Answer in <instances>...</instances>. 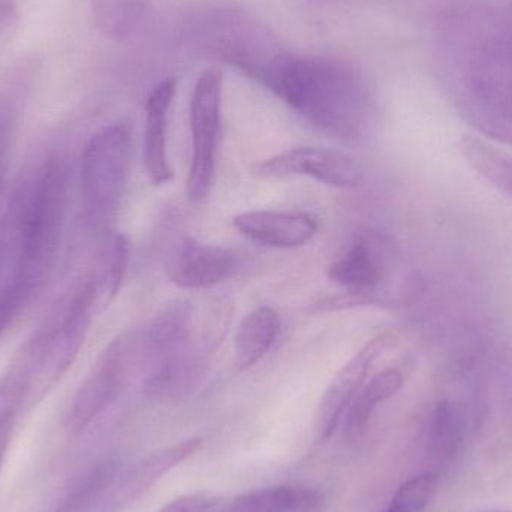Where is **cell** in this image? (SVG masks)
Returning a JSON list of instances; mask_svg holds the SVG:
<instances>
[{
    "mask_svg": "<svg viewBox=\"0 0 512 512\" xmlns=\"http://www.w3.org/2000/svg\"><path fill=\"white\" fill-rule=\"evenodd\" d=\"M258 78L292 110L327 134L357 138L367 117V95L349 66L319 57L277 56Z\"/></svg>",
    "mask_w": 512,
    "mask_h": 512,
    "instance_id": "obj_1",
    "label": "cell"
},
{
    "mask_svg": "<svg viewBox=\"0 0 512 512\" xmlns=\"http://www.w3.org/2000/svg\"><path fill=\"white\" fill-rule=\"evenodd\" d=\"M24 183L26 203L20 261L9 283H18L36 295L59 251L68 200V171L60 159H50L35 179Z\"/></svg>",
    "mask_w": 512,
    "mask_h": 512,
    "instance_id": "obj_2",
    "label": "cell"
},
{
    "mask_svg": "<svg viewBox=\"0 0 512 512\" xmlns=\"http://www.w3.org/2000/svg\"><path fill=\"white\" fill-rule=\"evenodd\" d=\"M96 294V280L81 282L62 312L30 340L36 364L30 406L44 399L77 358L92 322Z\"/></svg>",
    "mask_w": 512,
    "mask_h": 512,
    "instance_id": "obj_3",
    "label": "cell"
},
{
    "mask_svg": "<svg viewBox=\"0 0 512 512\" xmlns=\"http://www.w3.org/2000/svg\"><path fill=\"white\" fill-rule=\"evenodd\" d=\"M131 132L122 123L96 132L83 153L84 197L95 219H108L122 203L131 165Z\"/></svg>",
    "mask_w": 512,
    "mask_h": 512,
    "instance_id": "obj_4",
    "label": "cell"
},
{
    "mask_svg": "<svg viewBox=\"0 0 512 512\" xmlns=\"http://www.w3.org/2000/svg\"><path fill=\"white\" fill-rule=\"evenodd\" d=\"M221 107V77L216 72H204L191 99L192 155L186 188L192 203L206 200L212 189L221 137Z\"/></svg>",
    "mask_w": 512,
    "mask_h": 512,
    "instance_id": "obj_5",
    "label": "cell"
},
{
    "mask_svg": "<svg viewBox=\"0 0 512 512\" xmlns=\"http://www.w3.org/2000/svg\"><path fill=\"white\" fill-rule=\"evenodd\" d=\"M131 363V343L117 337L99 355L95 366L81 384L68 415V429L81 432L107 411L125 385Z\"/></svg>",
    "mask_w": 512,
    "mask_h": 512,
    "instance_id": "obj_6",
    "label": "cell"
},
{
    "mask_svg": "<svg viewBox=\"0 0 512 512\" xmlns=\"http://www.w3.org/2000/svg\"><path fill=\"white\" fill-rule=\"evenodd\" d=\"M254 173L261 179L309 177L339 189L358 188L363 182V173L355 159L340 150L327 147L286 150L255 164Z\"/></svg>",
    "mask_w": 512,
    "mask_h": 512,
    "instance_id": "obj_7",
    "label": "cell"
},
{
    "mask_svg": "<svg viewBox=\"0 0 512 512\" xmlns=\"http://www.w3.org/2000/svg\"><path fill=\"white\" fill-rule=\"evenodd\" d=\"M237 267V256L228 249L185 240L168 258L167 274L179 288L206 289L231 279Z\"/></svg>",
    "mask_w": 512,
    "mask_h": 512,
    "instance_id": "obj_8",
    "label": "cell"
},
{
    "mask_svg": "<svg viewBox=\"0 0 512 512\" xmlns=\"http://www.w3.org/2000/svg\"><path fill=\"white\" fill-rule=\"evenodd\" d=\"M203 447V439L191 438L177 442L150 454L129 469L116 486L111 484V493L104 502L102 512H117L152 489L162 477L182 462L191 459Z\"/></svg>",
    "mask_w": 512,
    "mask_h": 512,
    "instance_id": "obj_9",
    "label": "cell"
},
{
    "mask_svg": "<svg viewBox=\"0 0 512 512\" xmlns=\"http://www.w3.org/2000/svg\"><path fill=\"white\" fill-rule=\"evenodd\" d=\"M234 228L251 242L273 249H297L312 242L318 222L306 213L254 210L233 221Z\"/></svg>",
    "mask_w": 512,
    "mask_h": 512,
    "instance_id": "obj_10",
    "label": "cell"
},
{
    "mask_svg": "<svg viewBox=\"0 0 512 512\" xmlns=\"http://www.w3.org/2000/svg\"><path fill=\"white\" fill-rule=\"evenodd\" d=\"M378 352V343L364 346L334 376L322 396L316 412L315 427L321 441H327L336 433L340 420L345 417L352 400L366 382L373 358Z\"/></svg>",
    "mask_w": 512,
    "mask_h": 512,
    "instance_id": "obj_11",
    "label": "cell"
},
{
    "mask_svg": "<svg viewBox=\"0 0 512 512\" xmlns=\"http://www.w3.org/2000/svg\"><path fill=\"white\" fill-rule=\"evenodd\" d=\"M176 81L159 83L146 102V132H144V165L155 186L167 185L174 177L168 158V114L173 104Z\"/></svg>",
    "mask_w": 512,
    "mask_h": 512,
    "instance_id": "obj_12",
    "label": "cell"
},
{
    "mask_svg": "<svg viewBox=\"0 0 512 512\" xmlns=\"http://www.w3.org/2000/svg\"><path fill=\"white\" fill-rule=\"evenodd\" d=\"M39 74L35 57H21L0 74V186L5 179L18 117Z\"/></svg>",
    "mask_w": 512,
    "mask_h": 512,
    "instance_id": "obj_13",
    "label": "cell"
},
{
    "mask_svg": "<svg viewBox=\"0 0 512 512\" xmlns=\"http://www.w3.org/2000/svg\"><path fill=\"white\" fill-rule=\"evenodd\" d=\"M328 277L351 294L367 297L385 277V258L375 240L361 239L328 268Z\"/></svg>",
    "mask_w": 512,
    "mask_h": 512,
    "instance_id": "obj_14",
    "label": "cell"
},
{
    "mask_svg": "<svg viewBox=\"0 0 512 512\" xmlns=\"http://www.w3.org/2000/svg\"><path fill=\"white\" fill-rule=\"evenodd\" d=\"M466 435L462 406L453 400H439L427 418L424 447L430 465L445 468L459 454Z\"/></svg>",
    "mask_w": 512,
    "mask_h": 512,
    "instance_id": "obj_15",
    "label": "cell"
},
{
    "mask_svg": "<svg viewBox=\"0 0 512 512\" xmlns=\"http://www.w3.org/2000/svg\"><path fill=\"white\" fill-rule=\"evenodd\" d=\"M280 325L279 313L270 306L258 307L243 319L234 342L237 372L252 369L271 351L279 337Z\"/></svg>",
    "mask_w": 512,
    "mask_h": 512,
    "instance_id": "obj_16",
    "label": "cell"
},
{
    "mask_svg": "<svg viewBox=\"0 0 512 512\" xmlns=\"http://www.w3.org/2000/svg\"><path fill=\"white\" fill-rule=\"evenodd\" d=\"M405 376L399 369L382 370L361 387L345 414L343 436L346 441L355 442L361 438L373 414L382 403L390 400L403 387Z\"/></svg>",
    "mask_w": 512,
    "mask_h": 512,
    "instance_id": "obj_17",
    "label": "cell"
},
{
    "mask_svg": "<svg viewBox=\"0 0 512 512\" xmlns=\"http://www.w3.org/2000/svg\"><path fill=\"white\" fill-rule=\"evenodd\" d=\"M325 496L306 487L280 486L230 499L227 512H322Z\"/></svg>",
    "mask_w": 512,
    "mask_h": 512,
    "instance_id": "obj_18",
    "label": "cell"
},
{
    "mask_svg": "<svg viewBox=\"0 0 512 512\" xmlns=\"http://www.w3.org/2000/svg\"><path fill=\"white\" fill-rule=\"evenodd\" d=\"M26 183L12 195L0 219V291L14 279L21 254Z\"/></svg>",
    "mask_w": 512,
    "mask_h": 512,
    "instance_id": "obj_19",
    "label": "cell"
},
{
    "mask_svg": "<svg viewBox=\"0 0 512 512\" xmlns=\"http://www.w3.org/2000/svg\"><path fill=\"white\" fill-rule=\"evenodd\" d=\"M462 152L475 173L512 197V153L474 137L463 140Z\"/></svg>",
    "mask_w": 512,
    "mask_h": 512,
    "instance_id": "obj_20",
    "label": "cell"
},
{
    "mask_svg": "<svg viewBox=\"0 0 512 512\" xmlns=\"http://www.w3.org/2000/svg\"><path fill=\"white\" fill-rule=\"evenodd\" d=\"M116 478V465L102 463L80 478L54 512H90L111 489Z\"/></svg>",
    "mask_w": 512,
    "mask_h": 512,
    "instance_id": "obj_21",
    "label": "cell"
},
{
    "mask_svg": "<svg viewBox=\"0 0 512 512\" xmlns=\"http://www.w3.org/2000/svg\"><path fill=\"white\" fill-rule=\"evenodd\" d=\"M439 475L427 471L403 483L384 512H423L438 492Z\"/></svg>",
    "mask_w": 512,
    "mask_h": 512,
    "instance_id": "obj_22",
    "label": "cell"
},
{
    "mask_svg": "<svg viewBox=\"0 0 512 512\" xmlns=\"http://www.w3.org/2000/svg\"><path fill=\"white\" fill-rule=\"evenodd\" d=\"M128 261V240L122 234H116L111 239L110 249H108V267L107 274H105V288H107L108 297L113 298L122 288Z\"/></svg>",
    "mask_w": 512,
    "mask_h": 512,
    "instance_id": "obj_23",
    "label": "cell"
},
{
    "mask_svg": "<svg viewBox=\"0 0 512 512\" xmlns=\"http://www.w3.org/2000/svg\"><path fill=\"white\" fill-rule=\"evenodd\" d=\"M33 298L27 289L17 283H9L0 291V336L14 324Z\"/></svg>",
    "mask_w": 512,
    "mask_h": 512,
    "instance_id": "obj_24",
    "label": "cell"
},
{
    "mask_svg": "<svg viewBox=\"0 0 512 512\" xmlns=\"http://www.w3.org/2000/svg\"><path fill=\"white\" fill-rule=\"evenodd\" d=\"M230 499L213 493H194L168 502L158 512H227Z\"/></svg>",
    "mask_w": 512,
    "mask_h": 512,
    "instance_id": "obj_25",
    "label": "cell"
},
{
    "mask_svg": "<svg viewBox=\"0 0 512 512\" xmlns=\"http://www.w3.org/2000/svg\"><path fill=\"white\" fill-rule=\"evenodd\" d=\"M17 417L18 414L15 412L0 408V466L5 459L6 451H8Z\"/></svg>",
    "mask_w": 512,
    "mask_h": 512,
    "instance_id": "obj_26",
    "label": "cell"
},
{
    "mask_svg": "<svg viewBox=\"0 0 512 512\" xmlns=\"http://www.w3.org/2000/svg\"><path fill=\"white\" fill-rule=\"evenodd\" d=\"M17 20L15 0H0V41L8 35Z\"/></svg>",
    "mask_w": 512,
    "mask_h": 512,
    "instance_id": "obj_27",
    "label": "cell"
},
{
    "mask_svg": "<svg viewBox=\"0 0 512 512\" xmlns=\"http://www.w3.org/2000/svg\"><path fill=\"white\" fill-rule=\"evenodd\" d=\"M490 512H512L510 510H499V511H490Z\"/></svg>",
    "mask_w": 512,
    "mask_h": 512,
    "instance_id": "obj_28",
    "label": "cell"
}]
</instances>
